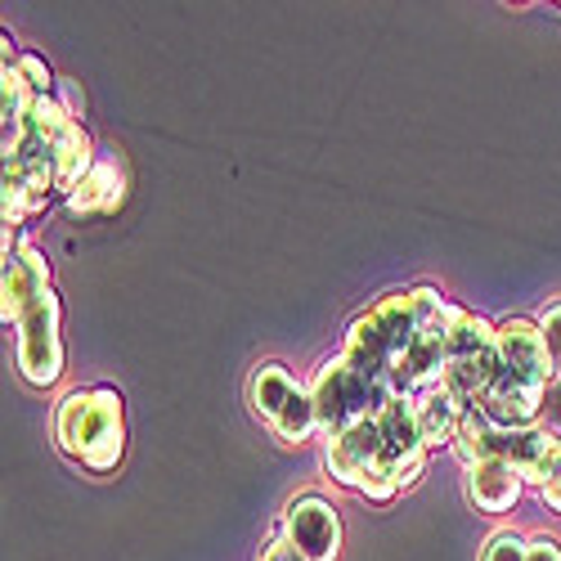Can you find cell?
<instances>
[{
	"label": "cell",
	"mask_w": 561,
	"mask_h": 561,
	"mask_svg": "<svg viewBox=\"0 0 561 561\" xmlns=\"http://www.w3.org/2000/svg\"><path fill=\"white\" fill-rule=\"evenodd\" d=\"M535 323L543 333V351H548V364H552V378H561V301L543 306V314Z\"/></svg>",
	"instance_id": "obj_17"
},
{
	"label": "cell",
	"mask_w": 561,
	"mask_h": 561,
	"mask_svg": "<svg viewBox=\"0 0 561 561\" xmlns=\"http://www.w3.org/2000/svg\"><path fill=\"white\" fill-rule=\"evenodd\" d=\"M270 432L284 440V445H301V440H310L314 432H319V409H314V396H310V387H297L293 391V400L284 404V413L270 423Z\"/></svg>",
	"instance_id": "obj_16"
},
{
	"label": "cell",
	"mask_w": 561,
	"mask_h": 561,
	"mask_svg": "<svg viewBox=\"0 0 561 561\" xmlns=\"http://www.w3.org/2000/svg\"><path fill=\"white\" fill-rule=\"evenodd\" d=\"M301 382L293 378V373L284 368V364H261L256 373H252V387H248V404H252V413L261 417V423H274L278 413H284V404L293 400V391H297Z\"/></svg>",
	"instance_id": "obj_15"
},
{
	"label": "cell",
	"mask_w": 561,
	"mask_h": 561,
	"mask_svg": "<svg viewBox=\"0 0 561 561\" xmlns=\"http://www.w3.org/2000/svg\"><path fill=\"white\" fill-rule=\"evenodd\" d=\"M454 449H458L462 467L499 458L507 467H517L526 485H543L552 449H557V436L543 432V427H499V423H490V417L472 404V409H467V417H462V427H458Z\"/></svg>",
	"instance_id": "obj_7"
},
{
	"label": "cell",
	"mask_w": 561,
	"mask_h": 561,
	"mask_svg": "<svg viewBox=\"0 0 561 561\" xmlns=\"http://www.w3.org/2000/svg\"><path fill=\"white\" fill-rule=\"evenodd\" d=\"M522 490H526V481H522L517 467H507L499 458L467 462V499H472L481 512H507L522 499Z\"/></svg>",
	"instance_id": "obj_12"
},
{
	"label": "cell",
	"mask_w": 561,
	"mask_h": 561,
	"mask_svg": "<svg viewBox=\"0 0 561 561\" xmlns=\"http://www.w3.org/2000/svg\"><path fill=\"white\" fill-rule=\"evenodd\" d=\"M310 396H314V409H319V436L329 440V436L364 423V417H378L396 391H391V382L382 378V373H373V368H364V364H355L337 351L333 359L319 364Z\"/></svg>",
	"instance_id": "obj_6"
},
{
	"label": "cell",
	"mask_w": 561,
	"mask_h": 561,
	"mask_svg": "<svg viewBox=\"0 0 561 561\" xmlns=\"http://www.w3.org/2000/svg\"><path fill=\"white\" fill-rule=\"evenodd\" d=\"M417 400V423H423V436H427V449L436 445H454L458 440V427H462V417L472 404H462L449 387H427L423 396H413Z\"/></svg>",
	"instance_id": "obj_14"
},
{
	"label": "cell",
	"mask_w": 561,
	"mask_h": 561,
	"mask_svg": "<svg viewBox=\"0 0 561 561\" xmlns=\"http://www.w3.org/2000/svg\"><path fill=\"white\" fill-rule=\"evenodd\" d=\"M55 440L68 458L90 472H113L126 454V413L113 387H85L59 400L55 409Z\"/></svg>",
	"instance_id": "obj_5"
},
{
	"label": "cell",
	"mask_w": 561,
	"mask_h": 561,
	"mask_svg": "<svg viewBox=\"0 0 561 561\" xmlns=\"http://www.w3.org/2000/svg\"><path fill=\"white\" fill-rule=\"evenodd\" d=\"M323 467H329V477L337 485H346L373 503H391L400 494L396 477L387 472V458H382L378 417H364V423L323 440Z\"/></svg>",
	"instance_id": "obj_9"
},
{
	"label": "cell",
	"mask_w": 561,
	"mask_h": 561,
	"mask_svg": "<svg viewBox=\"0 0 561 561\" xmlns=\"http://www.w3.org/2000/svg\"><path fill=\"white\" fill-rule=\"evenodd\" d=\"M122 167L113 158H100L85 171V180L68 194V211L72 216H108L122 207Z\"/></svg>",
	"instance_id": "obj_13"
},
{
	"label": "cell",
	"mask_w": 561,
	"mask_h": 561,
	"mask_svg": "<svg viewBox=\"0 0 561 561\" xmlns=\"http://www.w3.org/2000/svg\"><path fill=\"white\" fill-rule=\"evenodd\" d=\"M449 301L436 293V288H409V293H396L387 301H378L368 314H359L351 323V333L342 342V355L382 373L391 382V364L413 346V337L427 329V323L445 310Z\"/></svg>",
	"instance_id": "obj_4"
},
{
	"label": "cell",
	"mask_w": 561,
	"mask_h": 561,
	"mask_svg": "<svg viewBox=\"0 0 561 561\" xmlns=\"http://www.w3.org/2000/svg\"><path fill=\"white\" fill-rule=\"evenodd\" d=\"M526 561H561V548H557V539H548V535L530 539V548H526Z\"/></svg>",
	"instance_id": "obj_21"
},
{
	"label": "cell",
	"mask_w": 561,
	"mask_h": 561,
	"mask_svg": "<svg viewBox=\"0 0 561 561\" xmlns=\"http://www.w3.org/2000/svg\"><path fill=\"white\" fill-rule=\"evenodd\" d=\"M526 539L522 535H512V530H499V535H490V543H485V552H481V561H526Z\"/></svg>",
	"instance_id": "obj_18"
},
{
	"label": "cell",
	"mask_w": 561,
	"mask_h": 561,
	"mask_svg": "<svg viewBox=\"0 0 561 561\" xmlns=\"http://www.w3.org/2000/svg\"><path fill=\"white\" fill-rule=\"evenodd\" d=\"M0 314L19 329V373L32 387H55L64 373L59 337V297L50 284V265L36 248H5L0 270Z\"/></svg>",
	"instance_id": "obj_2"
},
{
	"label": "cell",
	"mask_w": 561,
	"mask_h": 561,
	"mask_svg": "<svg viewBox=\"0 0 561 561\" xmlns=\"http://www.w3.org/2000/svg\"><path fill=\"white\" fill-rule=\"evenodd\" d=\"M539 499L552 512H561V436H557V449H552V462H548V481L539 485Z\"/></svg>",
	"instance_id": "obj_20"
},
{
	"label": "cell",
	"mask_w": 561,
	"mask_h": 561,
	"mask_svg": "<svg viewBox=\"0 0 561 561\" xmlns=\"http://www.w3.org/2000/svg\"><path fill=\"white\" fill-rule=\"evenodd\" d=\"M261 561H297V557H293L284 543H278V539H270V548H265V557H261Z\"/></svg>",
	"instance_id": "obj_22"
},
{
	"label": "cell",
	"mask_w": 561,
	"mask_h": 561,
	"mask_svg": "<svg viewBox=\"0 0 561 561\" xmlns=\"http://www.w3.org/2000/svg\"><path fill=\"white\" fill-rule=\"evenodd\" d=\"M494 373H499V323L454 306L449 333H445V378H440V387H449L462 404H481V396L494 382Z\"/></svg>",
	"instance_id": "obj_8"
},
{
	"label": "cell",
	"mask_w": 561,
	"mask_h": 561,
	"mask_svg": "<svg viewBox=\"0 0 561 561\" xmlns=\"http://www.w3.org/2000/svg\"><path fill=\"white\" fill-rule=\"evenodd\" d=\"M548 382H552V364L543 351L539 323L503 319L499 323V373L477 409L499 427H539Z\"/></svg>",
	"instance_id": "obj_3"
},
{
	"label": "cell",
	"mask_w": 561,
	"mask_h": 561,
	"mask_svg": "<svg viewBox=\"0 0 561 561\" xmlns=\"http://www.w3.org/2000/svg\"><path fill=\"white\" fill-rule=\"evenodd\" d=\"M378 432H382L387 472L396 477L400 490H409L423 477V462H427V436H423V423H417V400L391 396L387 409L378 413Z\"/></svg>",
	"instance_id": "obj_11"
},
{
	"label": "cell",
	"mask_w": 561,
	"mask_h": 561,
	"mask_svg": "<svg viewBox=\"0 0 561 561\" xmlns=\"http://www.w3.org/2000/svg\"><path fill=\"white\" fill-rule=\"evenodd\" d=\"M297 561H337L342 552V517L329 499L301 494L284 507V526L274 535Z\"/></svg>",
	"instance_id": "obj_10"
},
{
	"label": "cell",
	"mask_w": 561,
	"mask_h": 561,
	"mask_svg": "<svg viewBox=\"0 0 561 561\" xmlns=\"http://www.w3.org/2000/svg\"><path fill=\"white\" fill-rule=\"evenodd\" d=\"M90 167H95V149L72 108L41 95L23 130L5 139V233L36 216L50 194H72Z\"/></svg>",
	"instance_id": "obj_1"
},
{
	"label": "cell",
	"mask_w": 561,
	"mask_h": 561,
	"mask_svg": "<svg viewBox=\"0 0 561 561\" xmlns=\"http://www.w3.org/2000/svg\"><path fill=\"white\" fill-rule=\"evenodd\" d=\"M539 427H543V432H552V436H561V378H552V382H548V391H543Z\"/></svg>",
	"instance_id": "obj_19"
}]
</instances>
